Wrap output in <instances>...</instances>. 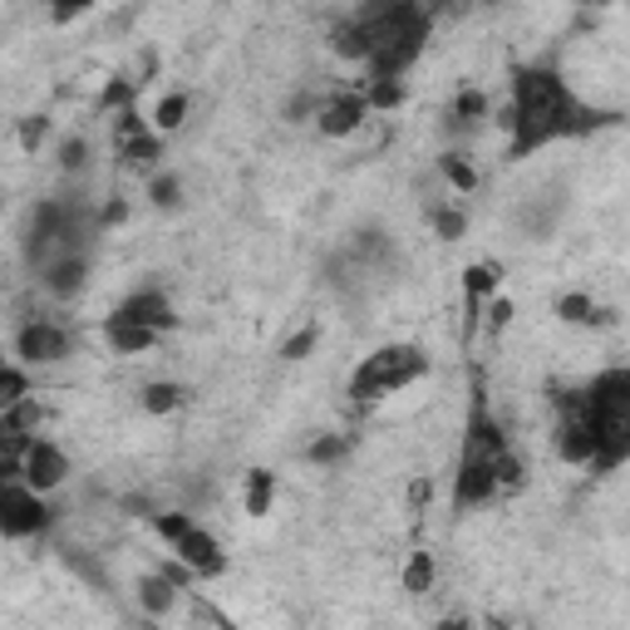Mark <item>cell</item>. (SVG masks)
<instances>
[{"mask_svg": "<svg viewBox=\"0 0 630 630\" xmlns=\"http://www.w3.org/2000/svg\"><path fill=\"white\" fill-rule=\"evenodd\" d=\"M139 601H143L148 616H168V611L178 606V587L163 577V571H153V577L139 581Z\"/></svg>", "mask_w": 630, "mask_h": 630, "instance_id": "cell-14", "label": "cell"}, {"mask_svg": "<svg viewBox=\"0 0 630 630\" xmlns=\"http://www.w3.org/2000/svg\"><path fill=\"white\" fill-rule=\"evenodd\" d=\"M129 99H133V84H129V79H109V84H104V99H99V109H129Z\"/></svg>", "mask_w": 630, "mask_h": 630, "instance_id": "cell-29", "label": "cell"}, {"mask_svg": "<svg viewBox=\"0 0 630 630\" xmlns=\"http://www.w3.org/2000/svg\"><path fill=\"white\" fill-rule=\"evenodd\" d=\"M84 163H89V143L84 139H64V148H60V168H64V173H79Z\"/></svg>", "mask_w": 630, "mask_h": 630, "instance_id": "cell-28", "label": "cell"}, {"mask_svg": "<svg viewBox=\"0 0 630 630\" xmlns=\"http://www.w3.org/2000/svg\"><path fill=\"white\" fill-rule=\"evenodd\" d=\"M502 119H508V129H512V153L527 158L557 139H581V133L601 129V123H611V113L581 104L557 70L532 64V70L512 74V104Z\"/></svg>", "mask_w": 630, "mask_h": 630, "instance_id": "cell-1", "label": "cell"}, {"mask_svg": "<svg viewBox=\"0 0 630 630\" xmlns=\"http://www.w3.org/2000/svg\"><path fill=\"white\" fill-rule=\"evenodd\" d=\"M350 453V439L346 433H326V439L311 443V463H340Z\"/></svg>", "mask_w": 630, "mask_h": 630, "instance_id": "cell-24", "label": "cell"}, {"mask_svg": "<svg viewBox=\"0 0 630 630\" xmlns=\"http://www.w3.org/2000/svg\"><path fill=\"white\" fill-rule=\"evenodd\" d=\"M354 20L370 36V60H364L370 79H404V70L429 44V10L414 0H380V6L354 10Z\"/></svg>", "mask_w": 630, "mask_h": 630, "instance_id": "cell-2", "label": "cell"}, {"mask_svg": "<svg viewBox=\"0 0 630 630\" xmlns=\"http://www.w3.org/2000/svg\"><path fill=\"white\" fill-rule=\"evenodd\" d=\"M429 374V354L419 346H380L374 354H364V364L350 374V399L360 404H374V399H389V394H404L409 384H419Z\"/></svg>", "mask_w": 630, "mask_h": 630, "instance_id": "cell-3", "label": "cell"}, {"mask_svg": "<svg viewBox=\"0 0 630 630\" xmlns=\"http://www.w3.org/2000/svg\"><path fill=\"white\" fill-rule=\"evenodd\" d=\"M512 316H518V306H512V301H502V296H498V301L488 306V330H502Z\"/></svg>", "mask_w": 630, "mask_h": 630, "instance_id": "cell-30", "label": "cell"}, {"mask_svg": "<svg viewBox=\"0 0 630 630\" xmlns=\"http://www.w3.org/2000/svg\"><path fill=\"white\" fill-rule=\"evenodd\" d=\"M360 99H364V109L389 113V109L404 104V84H399V79H370V89H364Z\"/></svg>", "mask_w": 630, "mask_h": 630, "instance_id": "cell-20", "label": "cell"}, {"mask_svg": "<svg viewBox=\"0 0 630 630\" xmlns=\"http://www.w3.org/2000/svg\"><path fill=\"white\" fill-rule=\"evenodd\" d=\"M158 158H163V139L158 133H139V139L119 143V163L133 168V173H153Z\"/></svg>", "mask_w": 630, "mask_h": 630, "instance_id": "cell-13", "label": "cell"}, {"mask_svg": "<svg viewBox=\"0 0 630 630\" xmlns=\"http://www.w3.org/2000/svg\"><path fill=\"white\" fill-rule=\"evenodd\" d=\"M119 320H129V326H143V330H153V336H163V330H173L178 326V316H173V301H168L163 291H133V296H123L119 301V311H113Z\"/></svg>", "mask_w": 630, "mask_h": 630, "instance_id": "cell-8", "label": "cell"}, {"mask_svg": "<svg viewBox=\"0 0 630 630\" xmlns=\"http://www.w3.org/2000/svg\"><path fill=\"white\" fill-rule=\"evenodd\" d=\"M439 630H473V626H468V621H458V616H453V621H443Z\"/></svg>", "mask_w": 630, "mask_h": 630, "instance_id": "cell-32", "label": "cell"}, {"mask_svg": "<svg viewBox=\"0 0 630 630\" xmlns=\"http://www.w3.org/2000/svg\"><path fill=\"white\" fill-rule=\"evenodd\" d=\"M463 212L458 208H433V232L443 237V242H458V237H463Z\"/></svg>", "mask_w": 630, "mask_h": 630, "instance_id": "cell-25", "label": "cell"}, {"mask_svg": "<svg viewBox=\"0 0 630 630\" xmlns=\"http://www.w3.org/2000/svg\"><path fill=\"white\" fill-rule=\"evenodd\" d=\"M271 498H277V473H267V468H251V473H247V512H251V518H267Z\"/></svg>", "mask_w": 630, "mask_h": 630, "instance_id": "cell-15", "label": "cell"}, {"mask_svg": "<svg viewBox=\"0 0 630 630\" xmlns=\"http://www.w3.org/2000/svg\"><path fill=\"white\" fill-rule=\"evenodd\" d=\"M182 119H188V94H163L158 99V109H153V123L148 129L163 139V133H173V129H182Z\"/></svg>", "mask_w": 630, "mask_h": 630, "instance_id": "cell-18", "label": "cell"}, {"mask_svg": "<svg viewBox=\"0 0 630 630\" xmlns=\"http://www.w3.org/2000/svg\"><path fill=\"white\" fill-rule=\"evenodd\" d=\"M50 527V508L26 483H0V537H36Z\"/></svg>", "mask_w": 630, "mask_h": 630, "instance_id": "cell-5", "label": "cell"}, {"mask_svg": "<svg viewBox=\"0 0 630 630\" xmlns=\"http://www.w3.org/2000/svg\"><path fill=\"white\" fill-rule=\"evenodd\" d=\"M148 198H153V208H178V178L173 173H163V178H153L148 182Z\"/></svg>", "mask_w": 630, "mask_h": 630, "instance_id": "cell-27", "label": "cell"}, {"mask_svg": "<svg viewBox=\"0 0 630 630\" xmlns=\"http://www.w3.org/2000/svg\"><path fill=\"white\" fill-rule=\"evenodd\" d=\"M364 113H370V109H364V99L354 94V89H350V94H330L326 104L316 109V129L326 133V139H354L360 123H364Z\"/></svg>", "mask_w": 630, "mask_h": 630, "instance_id": "cell-9", "label": "cell"}, {"mask_svg": "<svg viewBox=\"0 0 630 630\" xmlns=\"http://www.w3.org/2000/svg\"><path fill=\"white\" fill-rule=\"evenodd\" d=\"M498 281H502V271L492 267V261H478V267H468V271H463V296L483 301V296L498 291Z\"/></svg>", "mask_w": 630, "mask_h": 630, "instance_id": "cell-21", "label": "cell"}, {"mask_svg": "<svg viewBox=\"0 0 630 630\" xmlns=\"http://www.w3.org/2000/svg\"><path fill=\"white\" fill-rule=\"evenodd\" d=\"M404 591H409V596L433 591V552H414V557H409V567H404Z\"/></svg>", "mask_w": 630, "mask_h": 630, "instance_id": "cell-22", "label": "cell"}, {"mask_svg": "<svg viewBox=\"0 0 630 630\" xmlns=\"http://www.w3.org/2000/svg\"><path fill=\"white\" fill-rule=\"evenodd\" d=\"M316 340H320V330L316 326H306V330H296L291 340L281 346V360H306V354L316 350Z\"/></svg>", "mask_w": 630, "mask_h": 630, "instance_id": "cell-26", "label": "cell"}, {"mask_svg": "<svg viewBox=\"0 0 630 630\" xmlns=\"http://www.w3.org/2000/svg\"><path fill=\"white\" fill-rule=\"evenodd\" d=\"M40 139H44V119H26V123H20V143H26V153H36Z\"/></svg>", "mask_w": 630, "mask_h": 630, "instance_id": "cell-31", "label": "cell"}, {"mask_svg": "<svg viewBox=\"0 0 630 630\" xmlns=\"http://www.w3.org/2000/svg\"><path fill=\"white\" fill-rule=\"evenodd\" d=\"M104 340H109V350H113V354H148V350L158 346L153 330L129 326V320H119V316H109V320H104Z\"/></svg>", "mask_w": 630, "mask_h": 630, "instance_id": "cell-11", "label": "cell"}, {"mask_svg": "<svg viewBox=\"0 0 630 630\" xmlns=\"http://www.w3.org/2000/svg\"><path fill=\"white\" fill-rule=\"evenodd\" d=\"M70 478V458H64L60 443H50V439H30L26 443V453H20V483H26L30 492H54Z\"/></svg>", "mask_w": 630, "mask_h": 630, "instance_id": "cell-7", "label": "cell"}, {"mask_svg": "<svg viewBox=\"0 0 630 630\" xmlns=\"http://www.w3.org/2000/svg\"><path fill=\"white\" fill-rule=\"evenodd\" d=\"M40 281H44V291L50 296H79L84 291V281H89V257L84 251H70V257L50 261V267L40 271Z\"/></svg>", "mask_w": 630, "mask_h": 630, "instance_id": "cell-10", "label": "cell"}, {"mask_svg": "<svg viewBox=\"0 0 630 630\" xmlns=\"http://www.w3.org/2000/svg\"><path fill=\"white\" fill-rule=\"evenodd\" d=\"M182 404V389L178 384H148L143 389V409H148V414H173V409Z\"/></svg>", "mask_w": 630, "mask_h": 630, "instance_id": "cell-23", "label": "cell"}, {"mask_svg": "<svg viewBox=\"0 0 630 630\" xmlns=\"http://www.w3.org/2000/svg\"><path fill=\"white\" fill-rule=\"evenodd\" d=\"M16 354L26 364H36V370H50V364H60L64 354H70V330H64L60 320H50V316L26 320L20 336H16Z\"/></svg>", "mask_w": 630, "mask_h": 630, "instance_id": "cell-6", "label": "cell"}, {"mask_svg": "<svg viewBox=\"0 0 630 630\" xmlns=\"http://www.w3.org/2000/svg\"><path fill=\"white\" fill-rule=\"evenodd\" d=\"M557 320H567V326H596V320H606V311L591 301L587 291H571L557 301Z\"/></svg>", "mask_w": 630, "mask_h": 630, "instance_id": "cell-16", "label": "cell"}, {"mask_svg": "<svg viewBox=\"0 0 630 630\" xmlns=\"http://www.w3.org/2000/svg\"><path fill=\"white\" fill-rule=\"evenodd\" d=\"M148 522H153V532L173 547V557L188 567V577L212 581L227 571V552L217 547V537L208 527H198V518H188V512H153Z\"/></svg>", "mask_w": 630, "mask_h": 630, "instance_id": "cell-4", "label": "cell"}, {"mask_svg": "<svg viewBox=\"0 0 630 630\" xmlns=\"http://www.w3.org/2000/svg\"><path fill=\"white\" fill-rule=\"evenodd\" d=\"M30 399V380L16 370V364H0V419L10 414V409H20Z\"/></svg>", "mask_w": 630, "mask_h": 630, "instance_id": "cell-17", "label": "cell"}, {"mask_svg": "<svg viewBox=\"0 0 630 630\" xmlns=\"http://www.w3.org/2000/svg\"><path fill=\"white\" fill-rule=\"evenodd\" d=\"M330 50H336L340 60L364 64V60H370V36H364V26L350 16V20H340V26L330 30Z\"/></svg>", "mask_w": 630, "mask_h": 630, "instance_id": "cell-12", "label": "cell"}, {"mask_svg": "<svg viewBox=\"0 0 630 630\" xmlns=\"http://www.w3.org/2000/svg\"><path fill=\"white\" fill-rule=\"evenodd\" d=\"M439 173L449 178L453 192H473V188H478V168L468 163L463 153H443V158H439Z\"/></svg>", "mask_w": 630, "mask_h": 630, "instance_id": "cell-19", "label": "cell"}]
</instances>
